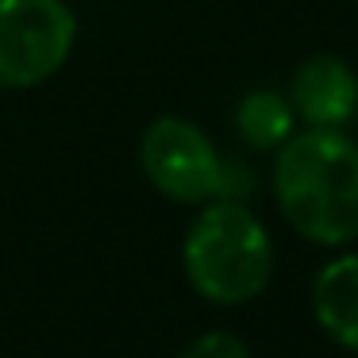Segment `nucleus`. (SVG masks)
Listing matches in <instances>:
<instances>
[{
	"mask_svg": "<svg viewBox=\"0 0 358 358\" xmlns=\"http://www.w3.org/2000/svg\"><path fill=\"white\" fill-rule=\"evenodd\" d=\"M273 196L296 235L320 247L358 239V143L343 127L289 135L273 162Z\"/></svg>",
	"mask_w": 358,
	"mask_h": 358,
	"instance_id": "f257e3e1",
	"label": "nucleus"
},
{
	"mask_svg": "<svg viewBox=\"0 0 358 358\" xmlns=\"http://www.w3.org/2000/svg\"><path fill=\"white\" fill-rule=\"evenodd\" d=\"M185 278L212 304H247L270 285L273 243L262 220L247 204L208 201V208L193 220L181 247Z\"/></svg>",
	"mask_w": 358,
	"mask_h": 358,
	"instance_id": "f03ea898",
	"label": "nucleus"
},
{
	"mask_svg": "<svg viewBox=\"0 0 358 358\" xmlns=\"http://www.w3.org/2000/svg\"><path fill=\"white\" fill-rule=\"evenodd\" d=\"M78 20L66 0H0V89H35L66 66Z\"/></svg>",
	"mask_w": 358,
	"mask_h": 358,
	"instance_id": "7ed1b4c3",
	"label": "nucleus"
},
{
	"mask_svg": "<svg viewBox=\"0 0 358 358\" xmlns=\"http://www.w3.org/2000/svg\"><path fill=\"white\" fill-rule=\"evenodd\" d=\"M139 162L150 185L178 204H204L231 196L224 155L201 127L181 116H162L143 131Z\"/></svg>",
	"mask_w": 358,
	"mask_h": 358,
	"instance_id": "20e7f679",
	"label": "nucleus"
},
{
	"mask_svg": "<svg viewBox=\"0 0 358 358\" xmlns=\"http://www.w3.org/2000/svg\"><path fill=\"white\" fill-rule=\"evenodd\" d=\"M289 104L308 127H343L358 112V78L347 62L316 55L296 66Z\"/></svg>",
	"mask_w": 358,
	"mask_h": 358,
	"instance_id": "39448f33",
	"label": "nucleus"
},
{
	"mask_svg": "<svg viewBox=\"0 0 358 358\" xmlns=\"http://www.w3.org/2000/svg\"><path fill=\"white\" fill-rule=\"evenodd\" d=\"M312 312L339 347L358 350V255H339L316 273Z\"/></svg>",
	"mask_w": 358,
	"mask_h": 358,
	"instance_id": "423d86ee",
	"label": "nucleus"
},
{
	"mask_svg": "<svg viewBox=\"0 0 358 358\" xmlns=\"http://www.w3.org/2000/svg\"><path fill=\"white\" fill-rule=\"evenodd\" d=\"M293 127H296L293 104L273 89H255L235 104V131L255 150H278L293 135Z\"/></svg>",
	"mask_w": 358,
	"mask_h": 358,
	"instance_id": "0eeeda50",
	"label": "nucleus"
},
{
	"mask_svg": "<svg viewBox=\"0 0 358 358\" xmlns=\"http://www.w3.org/2000/svg\"><path fill=\"white\" fill-rule=\"evenodd\" d=\"M178 358H250L247 343L231 331H204L181 350Z\"/></svg>",
	"mask_w": 358,
	"mask_h": 358,
	"instance_id": "6e6552de",
	"label": "nucleus"
}]
</instances>
